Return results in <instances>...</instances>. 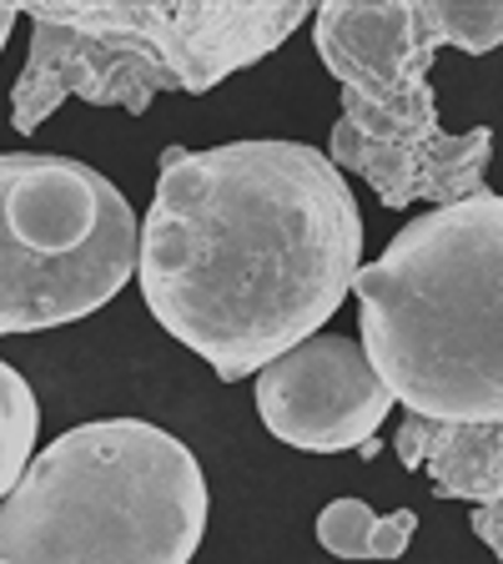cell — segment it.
<instances>
[{
    "instance_id": "12",
    "label": "cell",
    "mask_w": 503,
    "mask_h": 564,
    "mask_svg": "<svg viewBox=\"0 0 503 564\" xmlns=\"http://www.w3.org/2000/svg\"><path fill=\"white\" fill-rule=\"evenodd\" d=\"M15 21H21V6H0V51H6V41H11Z\"/></svg>"
},
{
    "instance_id": "5",
    "label": "cell",
    "mask_w": 503,
    "mask_h": 564,
    "mask_svg": "<svg viewBox=\"0 0 503 564\" xmlns=\"http://www.w3.org/2000/svg\"><path fill=\"white\" fill-rule=\"evenodd\" d=\"M313 46L342 86V121L328 141L338 172H358L393 212L413 202L458 207L489 192L493 131L448 137L428 86V66L448 46L444 6H322Z\"/></svg>"
},
{
    "instance_id": "3",
    "label": "cell",
    "mask_w": 503,
    "mask_h": 564,
    "mask_svg": "<svg viewBox=\"0 0 503 564\" xmlns=\"http://www.w3.org/2000/svg\"><path fill=\"white\" fill-rule=\"evenodd\" d=\"M201 534V464L141 419L66 429L0 505V564H187Z\"/></svg>"
},
{
    "instance_id": "2",
    "label": "cell",
    "mask_w": 503,
    "mask_h": 564,
    "mask_svg": "<svg viewBox=\"0 0 503 564\" xmlns=\"http://www.w3.org/2000/svg\"><path fill=\"white\" fill-rule=\"evenodd\" d=\"M363 352L418 419L503 423V197L413 217L352 282Z\"/></svg>"
},
{
    "instance_id": "7",
    "label": "cell",
    "mask_w": 503,
    "mask_h": 564,
    "mask_svg": "<svg viewBox=\"0 0 503 564\" xmlns=\"http://www.w3.org/2000/svg\"><path fill=\"white\" fill-rule=\"evenodd\" d=\"M393 393L368 364L363 343L317 333L258 373V413L267 434L303 454H342L373 444Z\"/></svg>"
},
{
    "instance_id": "10",
    "label": "cell",
    "mask_w": 503,
    "mask_h": 564,
    "mask_svg": "<svg viewBox=\"0 0 503 564\" xmlns=\"http://www.w3.org/2000/svg\"><path fill=\"white\" fill-rule=\"evenodd\" d=\"M35 429H41V409H35L31 383L11 364H0V505L31 469Z\"/></svg>"
},
{
    "instance_id": "6",
    "label": "cell",
    "mask_w": 503,
    "mask_h": 564,
    "mask_svg": "<svg viewBox=\"0 0 503 564\" xmlns=\"http://www.w3.org/2000/svg\"><path fill=\"white\" fill-rule=\"evenodd\" d=\"M141 258L117 182L70 156L0 152V333H41L106 307Z\"/></svg>"
},
{
    "instance_id": "8",
    "label": "cell",
    "mask_w": 503,
    "mask_h": 564,
    "mask_svg": "<svg viewBox=\"0 0 503 564\" xmlns=\"http://www.w3.org/2000/svg\"><path fill=\"white\" fill-rule=\"evenodd\" d=\"M403 469H423L438 499H469L473 509L503 499V423H444L408 413L393 438Z\"/></svg>"
},
{
    "instance_id": "4",
    "label": "cell",
    "mask_w": 503,
    "mask_h": 564,
    "mask_svg": "<svg viewBox=\"0 0 503 564\" xmlns=\"http://www.w3.org/2000/svg\"><path fill=\"white\" fill-rule=\"evenodd\" d=\"M31 51L11 127L35 131L66 96L141 117L156 91H211L313 21V6H21Z\"/></svg>"
},
{
    "instance_id": "1",
    "label": "cell",
    "mask_w": 503,
    "mask_h": 564,
    "mask_svg": "<svg viewBox=\"0 0 503 564\" xmlns=\"http://www.w3.org/2000/svg\"><path fill=\"white\" fill-rule=\"evenodd\" d=\"M363 212L307 141L166 147L141 223V297L217 378L262 373L322 333L358 282Z\"/></svg>"
},
{
    "instance_id": "11",
    "label": "cell",
    "mask_w": 503,
    "mask_h": 564,
    "mask_svg": "<svg viewBox=\"0 0 503 564\" xmlns=\"http://www.w3.org/2000/svg\"><path fill=\"white\" fill-rule=\"evenodd\" d=\"M473 534H479V540L489 544V550L499 554V564H503V499L499 505L473 509Z\"/></svg>"
},
{
    "instance_id": "9",
    "label": "cell",
    "mask_w": 503,
    "mask_h": 564,
    "mask_svg": "<svg viewBox=\"0 0 503 564\" xmlns=\"http://www.w3.org/2000/svg\"><path fill=\"white\" fill-rule=\"evenodd\" d=\"M418 514L398 509V514H373L363 499H332L317 514V544L338 560H403L413 544Z\"/></svg>"
}]
</instances>
